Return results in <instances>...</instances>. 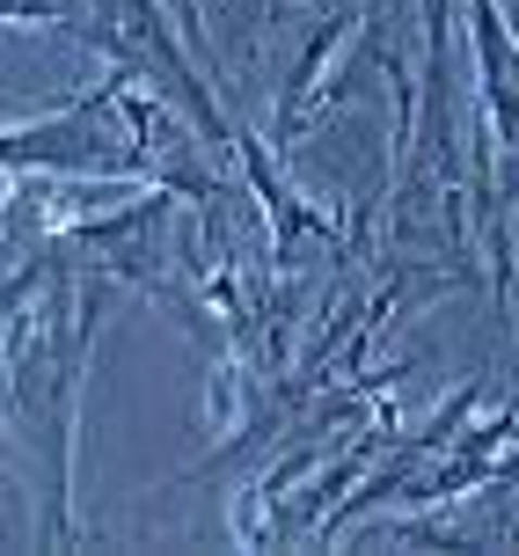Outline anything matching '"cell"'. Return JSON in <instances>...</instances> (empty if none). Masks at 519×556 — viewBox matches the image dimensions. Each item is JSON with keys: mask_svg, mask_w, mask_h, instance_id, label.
<instances>
[{"mask_svg": "<svg viewBox=\"0 0 519 556\" xmlns=\"http://www.w3.org/2000/svg\"><path fill=\"white\" fill-rule=\"evenodd\" d=\"M0 168H37V176H52V168H96V176H110L117 168V176H132L139 154H132V139H117L110 88H103V96H81V103L37 117V125L0 132Z\"/></svg>", "mask_w": 519, "mask_h": 556, "instance_id": "6da1fadb", "label": "cell"}, {"mask_svg": "<svg viewBox=\"0 0 519 556\" xmlns=\"http://www.w3.org/2000/svg\"><path fill=\"white\" fill-rule=\"evenodd\" d=\"M468 15H476V74H483V117H491V139L497 147H512L519 139V45L505 15H497V0H468Z\"/></svg>", "mask_w": 519, "mask_h": 556, "instance_id": "7a4b0ae2", "label": "cell"}, {"mask_svg": "<svg viewBox=\"0 0 519 556\" xmlns=\"http://www.w3.org/2000/svg\"><path fill=\"white\" fill-rule=\"evenodd\" d=\"M358 8H366V23H381V15H388V0H358Z\"/></svg>", "mask_w": 519, "mask_h": 556, "instance_id": "3957f363", "label": "cell"}]
</instances>
